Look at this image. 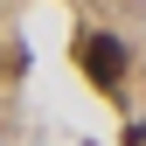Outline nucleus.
Returning a JSON list of instances; mask_svg holds the SVG:
<instances>
[{"label":"nucleus","instance_id":"f257e3e1","mask_svg":"<svg viewBox=\"0 0 146 146\" xmlns=\"http://www.w3.org/2000/svg\"><path fill=\"white\" fill-rule=\"evenodd\" d=\"M84 70H90L98 90H118L125 84V42H118V35H90V42H84Z\"/></svg>","mask_w":146,"mask_h":146}]
</instances>
